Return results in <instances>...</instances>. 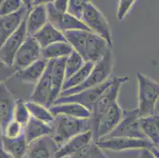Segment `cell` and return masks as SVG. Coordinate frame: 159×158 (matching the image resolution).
<instances>
[{
    "label": "cell",
    "mask_w": 159,
    "mask_h": 158,
    "mask_svg": "<svg viewBox=\"0 0 159 158\" xmlns=\"http://www.w3.org/2000/svg\"><path fill=\"white\" fill-rule=\"evenodd\" d=\"M50 125L52 128L51 137L59 147L71 138L91 130L89 119L75 118L63 114L55 115Z\"/></svg>",
    "instance_id": "6da1fadb"
},
{
    "label": "cell",
    "mask_w": 159,
    "mask_h": 158,
    "mask_svg": "<svg viewBox=\"0 0 159 158\" xmlns=\"http://www.w3.org/2000/svg\"><path fill=\"white\" fill-rule=\"evenodd\" d=\"M114 66V57L112 48H109L105 56L94 63L93 69L89 74L86 78L85 82L80 85L70 89L61 91L60 97L69 96L72 94L78 93L79 92L89 89L92 87L97 86L104 83L110 78V75L112 72Z\"/></svg>",
    "instance_id": "7a4b0ae2"
},
{
    "label": "cell",
    "mask_w": 159,
    "mask_h": 158,
    "mask_svg": "<svg viewBox=\"0 0 159 158\" xmlns=\"http://www.w3.org/2000/svg\"><path fill=\"white\" fill-rule=\"evenodd\" d=\"M138 82V109L140 117L158 114L157 104L159 97V84L142 73L136 74Z\"/></svg>",
    "instance_id": "3957f363"
},
{
    "label": "cell",
    "mask_w": 159,
    "mask_h": 158,
    "mask_svg": "<svg viewBox=\"0 0 159 158\" xmlns=\"http://www.w3.org/2000/svg\"><path fill=\"white\" fill-rule=\"evenodd\" d=\"M81 21L86 25L89 31L102 37L108 45L112 47L113 39L109 24L102 11L92 2H89L83 9Z\"/></svg>",
    "instance_id": "277c9868"
},
{
    "label": "cell",
    "mask_w": 159,
    "mask_h": 158,
    "mask_svg": "<svg viewBox=\"0 0 159 158\" xmlns=\"http://www.w3.org/2000/svg\"><path fill=\"white\" fill-rule=\"evenodd\" d=\"M129 78L127 76L122 77H113L112 83L105 90L102 95L100 97L99 99L96 102L93 106V110L91 111V116L89 118L91 124V130L97 120H98L102 113L108 108V107L116 102L119 96L120 90L121 86L125 82H128Z\"/></svg>",
    "instance_id": "5b68a950"
},
{
    "label": "cell",
    "mask_w": 159,
    "mask_h": 158,
    "mask_svg": "<svg viewBox=\"0 0 159 158\" xmlns=\"http://www.w3.org/2000/svg\"><path fill=\"white\" fill-rule=\"evenodd\" d=\"M124 115V110L118 101L108 107L98 118L92 127L93 141H98L108 134L118 125Z\"/></svg>",
    "instance_id": "8992f818"
},
{
    "label": "cell",
    "mask_w": 159,
    "mask_h": 158,
    "mask_svg": "<svg viewBox=\"0 0 159 158\" xmlns=\"http://www.w3.org/2000/svg\"><path fill=\"white\" fill-rule=\"evenodd\" d=\"M112 78H110L108 80H107L106 82L101 84V85L85 89V90L78 93L72 94V95L69 96H63V97H59L54 101L53 104L70 102L78 103V104H81L86 108H87L91 112L92 110H93L94 104H96V102L99 99L100 97L102 95V93L105 92V89L110 85V84L112 83Z\"/></svg>",
    "instance_id": "52a82bcc"
},
{
    "label": "cell",
    "mask_w": 159,
    "mask_h": 158,
    "mask_svg": "<svg viewBox=\"0 0 159 158\" xmlns=\"http://www.w3.org/2000/svg\"><path fill=\"white\" fill-rule=\"evenodd\" d=\"M95 142L102 150H108L114 152L130 150H143V149L150 150L153 146H155L147 138L128 137L101 138L98 139Z\"/></svg>",
    "instance_id": "ba28073f"
},
{
    "label": "cell",
    "mask_w": 159,
    "mask_h": 158,
    "mask_svg": "<svg viewBox=\"0 0 159 158\" xmlns=\"http://www.w3.org/2000/svg\"><path fill=\"white\" fill-rule=\"evenodd\" d=\"M139 118V113L137 108L133 110H125L124 111V115L118 125L112 131L102 138L115 137L145 138L140 129Z\"/></svg>",
    "instance_id": "9c48e42d"
},
{
    "label": "cell",
    "mask_w": 159,
    "mask_h": 158,
    "mask_svg": "<svg viewBox=\"0 0 159 158\" xmlns=\"http://www.w3.org/2000/svg\"><path fill=\"white\" fill-rule=\"evenodd\" d=\"M41 58V47L31 36H27L24 43L16 53L12 63L15 71H20Z\"/></svg>",
    "instance_id": "30bf717a"
},
{
    "label": "cell",
    "mask_w": 159,
    "mask_h": 158,
    "mask_svg": "<svg viewBox=\"0 0 159 158\" xmlns=\"http://www.w3.org/2000/svg\"><path fill=\"white\" fill-rule=\"evenodd\" d=\"M26 16L17 30L7 39L0 47V60L9 66H12L16 53L28 36L26 30Z\"/></svg>",
    "instance_id": "8fae6325"
},
{
    "label": "cell",
    "mask_w": 159,
    "mask_h": 158,
    "mask_svg": "<svg viewBox=\"0 0 159 158\" xmlns=\"http://www.w3.org/2000/svg\"><path fill=\"white\" fill-rule=\"evenodd\" d=\"M66 58L50 59L48 61L47 69L50 74L52 83V94L50 98L51 105H52L54 101L60 97L62 91V86L65 80Z\"/></svg>",
    "instance_id": "7c38bea8"
},
{
    "label": "cell",
    "mask_w": 159,
    "mask_h": 158,
    "mask_svg": "<svg viewBox=\"0 0 159 158\" xmlns=\"http://www.w3.org/2000/svg\"><path fill=\"white\" fill-rule=\"evenodd\" d=\"M51 135L44 136L29 144L26 158H56L59 150Z\"/></svg>",
    "instance_id": "4fadbf2b"
},
{
    "label": "cell",
    "mask_w": 159,
    "mask_h": 158,
    "mask_svg": "<svg viewBox=\"0 0 159 158\" xmlns=\"http://www.w3.org/2000/svg\"><path fill=\"white\" fill-rule=\"evenodd\" d=\"M28 12L26 7L23 6L19 11L14 14L0 16V47L17 30Z\"/></svg>",
    "instance_id": "5bb4252c"
},
{
    "label": "cell",
    "mask_w": 159,
    "mask_h": 158,
    "mask_svg": "<svg viewBox=\"0 0 159 158\" xmlns=\"http://www.w3.org/2000/svg\"><path fill=\"white\" fill-rule=\"evenodd\" d=\"M109 48L112 47L108 45L107 42L102 37L89 32L82 58L85 62H92L95 63L105 56Z\"/></svg>",
    "instance_id": "9a60e30c"
},
{
    "label": "cell",
    "mask_w": 159,
    "mask_h": 158,
    "mask_svg": "<svg viewBox=\"0 0 159 158\" xmlns=\"http://www.w3.org/2000/svg\"><path fill=\"white\" fill-rule=\"evenodd\" d=\"M15 99L4 83L0 84V125L2 132L7 124L14 120Z\"/></svg>",
    "instance_id": "2e32d148"
},
{
    "label": "cell",
    "mask_w": 159,
    "mask_h": 158,
    "mask_svg": "<svg viewBox=\"0 0 159 158\" xmlns=\"http://www.w3.org/2000/svg\"><path fill=\"white\" fill-rule=\"evenodd\" d=\"M52 94V83L50 74L46 67L42 77L39 79L35 85V88L30 97V101L37 104H42L48 108L52 106L50 102Z\"/></svg>",
    "instance_id": "e0dca14e"
},
{
    "label": "cell",
    "mask_w": 159,
    "mask_h": 158,
    "mask_svg": "<svg viewBox=\"0 0 159 158\" xmlns=\"http://www.w3.org/2000/svg\"><path fill=\"white\" fill-rule=\"evenodd\" d=\"M93 139V133L88 130L84 133L79 134L69 139L62 146L59 148L56 153V158H61L64 156H71L78 151L90 142Z\"/></svg>",
    "instance_id": "ac0fdd59"
},
{
    "label": "cell",
    "mask_w": 159,
    "mask_h": 158,
    "mask_svg": "<svg viewBox=\"0 0 159 158\" xmlns=\"http://www.w3.org/2000/svg\"><path fill=\"white\" fill-rule=\"evenodd\" d=\"M48 23L45 5L33 6L26 16V30L28 36L33 37Z\"/></svg>",
    "instance_id": "d6986e66"
},
{
    "label": "cell",
    "mask_w": 159,
    "mask_h": 158,
    "mask_svg": "<svg viewBox=\"0 0 159 158\" xmlns=\"http://www.w3.org/2000/svg\"><path fill=\"white\" fill-rule=\"evenodd\" d=\"M48 61L40 58L26 68L17 72L15 76L24 83L36 85L45 71Z\"/></svg>",
    "instance_id": "ffe728a7"
},
{
    "label": "cell",
    "mask_w": 159,
    "mask_h": 158,
    "mask_svg": "<svg viewBox=\"0 0 159 158\" xmlns=\"http://www.w3.org/2000/svg\"><path fill=\"white\" fill-rule=\"evenodd\" d=\"M52 132V128L50 124H46L44 122L40 121L32 116L23 129V133L29 144L40 138L51 135Z\"/></svg>",
    "instance_id": "44dd1931"
},
{
    "label": "cell",
    "mask_w": 159,
    "mask_h": 158,
    "mask_svg": "<svg viewBox=\"0 0 159 158\" xmlns=\"http://www.w3.org/2000/svg\"><path fill=\"white\" fill-rule=\"evenodd\" d=\"M53 115L63 114L69 116L80 119H89L91 116L90 111L78 103H63L52 104L48 108Z\"/></svg>",
    "instance_id": "7402d4cb"
},
{
    "label": "cell",
    "mask_w": 159,
    "mask_h": 158,
    "mask_svg": "<svg viewBox=\"0 0 159 158\" xmlns=\"http://www.w3.org/2000/svg\"><path fill=\"white\" fill-rule=\"evenodd\" d=\"M1 144L6 152L11 154L13 158H23L26 154L29 143L24 133L15 138L2 136Z\"/></svg>",
    "instance_id": "603a6c76"
},
{
    "label": "cell",
    "mask_w": 159,
    "mask_h": 158,
    "mask_svg": "<svg viewBox=\"0 0 159 158\" xmlns=\"http://www.w3.org/2000/svg\"><path fill=\"white\" fill-rule=\"evenodd\" d=\"M33 37L37 40L41 48L56 42L66 41L63 33L48 22L33 35Z\"/></svg>",
    "instance_id": "cb8c5ba5"
},
{
    "label": "cell",
    "mask_w": 159,
    "mask_h": 158,
    "mask_svg": "<svg viewBox=\"0 0 159 158\" xmlns=\"http://www.w3.org/2000/svg\"><path fill=\"white\" fill-rule=\"evenodd\" d=\"M159 115L158 114L140 117L139 125L145 138L150 140L155 146L159 144Z\"/></svg>",
    "instance_id": "d4e9b609"
},
{
    "label": "cell",
    "mask_w": 159,
    "mask_h": 158,
    "mask_svg": "<svg viewBox=\"0 0 159 158\" xmlns=\"http://www.w3.org/2000/svg\"><path fill=\"white\" fill-rule=\"evenodd\" d=\"M74 51L66 41L56 42L41 48V58L47 60L66 58Z\"/></svg>",
    "instance_id": "484cf974"
},
{
    "label": "cell",
    "mask_w": 159,
    "mask_h": 158,
    "mask_svg": "<svg viewBox=\"0 0 159 158\" xmlns=\"http://www.w3.org/2000/svg\"><path fill=\"white\" fill-rule=\"evenodd\" d=\"M93 66H94V63L92 62H86L79 70H78L72 76L64 81L62 86V91L72 89L83 83L93 69Z\"/></svg>",
    "instance_id": "4316f807"
},
{
    "label": "cell",
    "mask_w": 159,
    "mask_h": 158,
    "mask_svg": "<svg viewBox=\"0 0 159 158\" xmlns=\"http://www.w3.org/2000/svg\"><path fill=\"white\" fill-rule=\"evenodd\" d=\"M25 105L30 111V115L33 118L49 124H51L54 120V115L52 114L51 111H49L48 108H46L42 104L30 101L25 102Z\"/></svg>",
    "instance_id": "83f0119b"
},
{
    "label": "cell",
    "mask_w": 159,
    "mask_h": 158,
    "mask_svg": "<svg viewBox=\"0 0 159 158\" xmlns=\"http://www.w3.org/2000/svg\"><path fill=\"white\" fill-rule=\"evenodd\" d=\"M85 60L82 56L76 52H73L66 58L65 62V80L70 78L75 73L79 70L85 64ZM64 80V81H65Z\"/></svg>",
    "instance_id": "f1b7e54d"
},
{
    "label": "cell",
    "mask_w": 159,
    "mask_h": 158,
    "mask_svg": "<svg viewBox=\"0 0 159 158\" xmlns=\"http://www.w3.org/2000/svg\"><path fill=\"white\" fill-rule=\"evenodd\" d=\"M71 158H108L104 153L102 150L95 141L92 140L90 142L82 147L79 151L70 156Z\"/></svg>",
    "instance_id": "f546056e"
},
{
    "label": "cell",
    "mask_w": 159,
    "mask_h": 158,
    "mask_svg": "<svg viewBox=\"0 0 159 158\" xmlns=\"http://www.w3.org/2000/svg\"><path fill=\"white\" fill-rule=\"evenodd\" d=\"M30 117L31 115H30L26 105H25V102L21 99L15 100L14 120L19 123L21 126L25 127V125L28 123Z\"/></svg>",
    "instance_id": "4dcf8cb0"
},
{
    "label": "cell",
    "mask_w": 159,
    "mask_h": 158,
    "mask_svg": "<svg viewBox=\"0 0 159 158\" xmlns=\"http://www.w3.org/2000/svg\"><path fill=\"white\" fill-rule=\"evenodd\" d=\"M91 2L92 0H68V7L66 12L81 20L83 9Z\"/></svg>",
    "instance_id": "1f68e13d"
},
{
    "label": "cell",
    "mask_w": 159,
    "mask_h": 158,
    "mask_svg": "<svg viewBox=\"0 0 159 158\" xmlns=\"http://www.w3.org/2000/svg\"><path fill=\"white\" fill-rule=\"evenodd\" d=\"M23 6L22 0H4L0 7V16L14 14L19 11Z\"/></svg>",
    "instance_id": "d6a6232c"
},
{
    "label": "cell",
    "mask_w": 159,
    "mask_h": 158,
    "mask_svg": "<svg viewBox=\"0 0 159 158\" xmlns=\"http://www.w3.org/2000/svg\"><path fill=\"white\" fill-rule=\"evenodd\" d=\"M23 129H24L23 126H21L16 120H13L6 127L5 130H3V133H2V136L7 138L18 137L23 133Z\"/></svg>",
    "instance_id": "836d02e7"
},
{
    "label": "cell",
    "mask_w": 159,
    "mask_h": 158,
    "mask_svg": "<svg viewBox=\"0 0 159 158\" xmlns=\"http://www.w3.org/2000/svg\"><path fill=\"white\" fill-rule=\"evenodd\" d=\"M135 2V0H119L116 14L118 20L122 21L124 17H126Z\"/></svg>",
    "instance_id": "e575fe53"
},
{
    "label": "cell",
    "mask_w": 159,
    "mask_h": 158,
    "mask_svg": "<svg viewBox=\"0 0 159 158\" xmlns=\"http://www.w3.org/2000/svg\"><path fill=\"white\" fill-rule=\"evenodd\" d=\"M14 75H15V71L12 66L0 60V84L4 83Z\"/></svg>",
    "instance_id": "d590c367"
},
{
    "label": "cell",
    "mask_w": 159,
    "mask_h": 158,
    "mask_svg": "<svg viewBox=\"0 0 159 158\" xmlns=\"http://www.w3.org/2000/svg\"><path fill=\"white\" fill-rule=\"evenodd\" d=\"M53 6L58 12L64 14L67 11L68 7V0H54L52 2Z\"/></svg>",
    "instance_id": "8d00e7d4"
},
{
    "label": "cell",
    "mask_w": 159,
    "mask_h": 158,
    "mask_svg": "<svg viewBox=\"0 0 159 158\" xmlns=\"http://www.w3.org/2000/svg\"><path fill=\"white\" fill-rule=\"evenodd\" d=\"M138 158H157L154 154H153L150 150L148 149H143L140 150Z\"/></svg>",
    "instance_id": "74e56055"
},
{
    "label": "cell",
    "mask_w": 159,
    "mask_h": 158,
    "mask_svg": "<svg viewBox=\"0 0 159 158\" xmlns=\"http://www.w3.org/2000/svg\"><path fill=\"white\" fill-rule=\"evenodd\" d=\"M54 0H33V6L38 5H46L49 2H53Z\"/></svg>",
    "instance_id": "f35d334b"
},
{
    "label": "cell",
    "mask_w": 159,
    "mask_h": 158,
    "mask_svg": "<svg viewBox=\"0 0 159 158\" xmlns=\"http://www.w3.org/2000/svg\"><path fill=\"white\" fill-rule=\"evenodd\" d=\"M0 158H13L11 154H9L7 152L4 150L2 144H1V142H0Z\"/></svg>",
    "instance_id": "ab89813d"
},
{
    "label": "cell",
    "mask_w": 159,
    "mask_h": 158,
    "mask_svg": "<svg viewBox=\"0 0 159 158\" xmlns=\"http://www.w3.org/2000/svg\"><path fill=\"white\" fill-rule=\"evenodd\" d=\"M22 2H23V5L25 7H26L27 10L29 11L31 10V8L33 7V0H22Z\"/></svg>",
    "instance_id": "60d3db41"
},
{
    "label": "cell",
    "mask_w": 159,
    "mask_h": 158,
    "mask_svg": "<svg viewBox=\"0 0 159 158\" xmlns=\"http://www.w3.org/2000/svg\"><path fill=\"white\" fill-rule=\"evenodd\" d=\"M2 127H1V125H0V142H1V139H2Z\"/></svg>",
    "instance_id": "b9f144b4"
},
{
    "label": "cell",
    "mask_w": 159,
    "mask_h": 158,
    "mask_svg": "<svg viewBox=\"0 0 159 158\" xmlns=\"http://www.w3.org/2000/svg\"><path fill=\"white\" fill-rule=\"evenodd\" d=\"M4 0H0V7H1V5H2V3L3 2Z\"/></svg>",
    "instance_id": "7bdbcfd3"
},
{
    "label": "cell",
    "mask_w": 159,
    "mask_h": 158,
    "mask_svg": "<svg viewBox=\"0 0 159 158\" xmlns=\"http://www.w3.org/2000/svg\"><path fill=\"white\" fill-rule=\"evenodd\" d=\"M61 158H71L70 156H64V157H61Z\"/></svg>",
    "instance_id": "ee69618b"
}]
</instances>
